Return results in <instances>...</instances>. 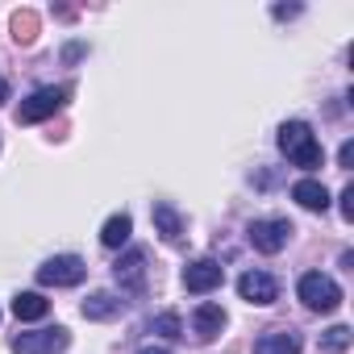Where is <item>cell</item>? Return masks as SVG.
<instances>
[{"mask_svg": "<svg viewBox=\"0 0 354 354\" xmlns=\"http://www.w3.org/2000/svg\"><path fill=\"white\" fill-rule=\"evenodd\" d=\"M138 354H171V350H162V346H146V350H138Z\"/></svg>", "mask_w": 354, "mask_h": 354, "instance_id": "24", "label": "cell"}, {"mask_svg": "<svg viewBox=\"0 0 354 354\" xmlns=\"http://www.w3.org/2000/svg\"><path fill=\"white\" fill-rule=\"evenodd\" d=\"M80 55H84V46H80V42H75V46H67V50H63V59H67V63H75V59H80Z\"/></svg>", "mask_w": 354, "mask_h": 354, "instance_id": "23", "label": "cell"}, {"mask_svg": "<svg viewBox=\"0 0 354 354\" xmlns=\"http://www.w3.org/2000/svg\"><path fill=\"white\" fill-rule=\"evenodd\" d=\"M50 313V300L42 292H17L13 296V317L17 321H42Z\"/></svg>", "mask_w": 354, "mask_h": 354, "instance_id": "14", "label": "cell"}, {"mask_svg": "<svg viewBox=\"0 0 354 354\" xmlns=\"http://www.w3.org/2000/svg\"><path fill=\"white\" fill-rule=\"evenodd\" d=\"M67 96H71V88H38L30 100H21L17 121H21V125H38V121H46V117H55V113L67 104Z\"/></svg>", "mask_w": 354, "mask_h": 354, "instance_id": "4", "label": "cell"}, {"mask_svg": "<svg viewBox=\"0 0 354 354\" xmlns=\"http://www.w3.org/2000/svg\"><path fill=\"white\" fill-rule=\"evenodd\" d=\"M337 162H342V171H350V167H354V142H342V150H337Z\"/></svg>", "mask_w": 354, "mask_h": 354, "instance_id": "21", "label": "cell"}, {"mask_svg": "<svg viewBox=\"0 0 354 354\" xmlns=\"http://www.w3.org/2000/svg\"><path fill=\"white\" fill-rule=\"evenodd\" d=\"M67 342H71V333H67L63 325H55V329H34V333L13 337V354H63Z\"/></svg>", "mask_w": 354, "mask_h": 354, "instance_id": "5", "label": "cell"}, {"mask_svg": "<svg viewBox=\"0 0 354 354\" xmlns=\"http://www.w3.org/2000/svg\"><path fill=\"white\" fill-rule=\"evenodd\" d=\"M121 313V300L113 296V292H92L88 300H84V317L88 321H113Z\"/></svg>", "mask_w": 354, "mask_h": 354, "instance_id": "15", "label": "cell"}, {"mask_svg": "<svg viewBox=\"0 0 354 354\" xmlns=\"http://www.w3.org/2000/svg\"><path fill=\"white\" fill-rule=\"evenodd\" d=\"M342 217L354 221V184H346V192H342Z\"/></svg>", "mask_w": 354, "mask_h": 354, "instance_id": "20", "label": "cell"}, {"mask_svg": "<svg viewBox=\"0 0 354 354\" xmlns=\"http://www.w3.org/2000/svg\"><path fill=\"white\" fill-rule=\"evenodd\" d=\"M221 329H225V308H221V304H201V308L192 313V333H196L201 342H213Z\"/></svg>", "mask_w": 354, "mask_h": 354, "instance_id": "11", "label": "cell"}, {"mask_svg": "<svg viewBox=\"0 0 354 354\" xmlns=\"http://www.w3.org/2000/svg\"><path fill=\"white\" fill-rule=\"evenodd\" d=\"M113 275H117L121 292H129V296H142V292H146V250H142V246H133L125 259H117Z\"/></svg>", "mask_w": 354, "mask_h": 354, "instance_id": "7", "label": "cell"}, {"mask_svg": "<svg viewBox=\"0 0 354 354\" xmlns=\"http://www.w3.org/2000/svg\"><path fill=\"white\" fill-rule=\"evenodd\" d=\"M238 296H242L246 304H275V300H279V283H275V275H267V271H246V275L238 279Z\"/></svg>", "mask_w": 354, "mask_h": 354, "instance_id": "9", "label": "cell"}, {"mask_svg": "<svg viewBox=\"0 0 354 354\" xmlns=\"http://www.w3.org/2000/svg\"><path fill=\"white\" fill-rule=\"evenodd\" d=\"M150 221H154V230L162 234V242H180V238H184V217H180V209L167 205V201H158V205L150 209Z\"/></svg>", "mask_w": 354, "mask_h": 354, "instance_id": "10", "label": "cell"}, {"mask_svg": "<svg viewBox=\"0 0 354 354\" xmlns=\"http://www.w3.org/2000/svg\"><path fill=\"white\" fill-rule=\"evenodd\" d=\"M350 342H354L350 325H333V329H325V333H321V354H346V350H350Z\"/></svg>", "mask_w": 354, "mask_h": 354, "instance_id": "17", "label": "cell"}, {"mask_svg": "<svg viewBox=\"0 0 354 354\" xmlns=\"http://www.w3.org/2000/svg\"><path fill=\"white\" fill-rule=\"evenodd\" d=\"M250 246L254 250H263V254H279L283 246H288V238H292V221H283V217H271V221H250Z\"/></svg>", "mask_w": 354, "mask_h": 354, "instance_id": "6", "label": "cell"}, {"mask_svg": "<svg viewBox=\"0 0 354 354\" xmlns=\"http://www.w3.org/2000/svg\"><path fill=\"white\" fill-rule=\"evenodd\" d=\"M292 201H296L300 209H308V213H325V209H329V192H325V184H317V180H300V184L292 188Z\"/></svg>", "mask_w": 354, "mask_h": 354, "instance_id": "13", "label": "cell"}, {"mask_svg": "<svg viewBox=\"0 0 354 354\" xmlns=\"http://www.w3.org/2000/svg\"><path fill=\"white\" fill-rule=\"evenodd\" d=\"M129 234H133V221H129V213H117V217H109V221H104V230H100V242H104L109 250H121V246L129 242Z\"/></svg>", "mask_w": 354, "mask_h": 354, "instance_id": "16", "label": "cell"}, {"mask_svg": "<svg viewBox=\"0 0 354 354\" xmlns=\"http://www.w3.org/2000/svg\"><path fill=\"white\" fill-rule=\"evenodd\" d=\"M221 279H225V267H221V263H213V259H196V263H188V267H184V288H188V292H196V296H205V292L221 288Z\"/></svg>", "mask_w": 354, "mask_h": 354, "instance_id": "8", "label": "cell"}, {"mask_svg": "<svg viewBox=\"0 0 354 354\" xmlns=\"http://www.w3.org/2000/svg\"><path fill=\"white\" fill-rule=\"evenodd\" d=\"M5 100H9V84H5V80H0V104H5Z\"/></svg>", "mask_w": 354, "mask_h": 354, "instance_id": "25", "label": "cell"}, {"mask_svg": "<svg viewBox=\"0 0 354 354\" xmlns=\"http://www.w3.org/2000/svg\"><path fill=\"white\" fill-rule=\"evenodd\" d=\"M296 292H300L304 308H313V313H333V308L342 304V288H337L329 275H321V271H308Z\"/></svg>", "mask_w": 354, "mask_h": 354, "instance_id": "3", "label": "cell"}, {"mask_svg": "<svg viewBox=\"0 0 354 354\" xmlns=\"http://www.w3.org/2000/svg\"><path fill=\"white\" fill-rule=\"evenodd\" d=\"M279 150L288 154V162H296V167H304V171H313V167H321V146H317V133L304 125V121H283L279 125Z\"/></svg>", "mask_w": 354, "mask_h": 354, "instance_id": "1", "label": "cell"}, {"mask_svg": "<svg viewBox=\"0 0 354 354\" xmlns=\"http://www.w3.org/2000/svg\"><path fill=\"white\" fill-rule=\"evenodd\" d=\"M300 13V5H275V17H296Z\"/></svg>", "mask_w": 354, "mask_h": 354, "instance_id": "22", "label": "cell"}, {"mask_svg": "<svg viewBox=\"0 0 354 354\" xmlns=\"http://www.w3.org/2000/svg\"><path fill=\"white\" fill-rule=\"evenodd\" d=\"M180 317L175 313H162V317H154V333H162V337H180Z\"/></svg>", "mask_w": 354, "mask_h": 354, "instance_id": "19", "label": "cell"}, {"mask_svg": "<svg viewBox=\"0 0 354 354\" xmlns=\"http://www.w3.org/2000/svg\"><path fill=\"white\" fill-rule=\"evenodd\" d=\"M254 354H300V337L292 329H267L254 342Z\"/></svg>", "mask_w": 354, "mask_h": 354, "instance_id": "12", "label": "cell"}, {"mask_svg": "<svg viewBox=\"0 0 354 354\" xmlns=\"http://www.w3.org/2000/svg\"><path fill=\"white\" fill-rule=\"evenodd\" d=\"M84 275H88V267H84L80 254H55L38 267L42 288H75V283H84Z\"/></svg>", "mask_w": 354, "mask_h": 354, "instance_id": "2", "label": "cell"}, {"mask_svg": "<svg viewBox=\"0 0 354 354\" xmlns=\"http://www.w3.org/2000/svg\"><path fill=\"white\" fill-rule=\"evenodd\" d=\"M13 38H17L21 46H30V42L38 38V13H30V9H21V13L13 17Z\"/></svg>", "mask_w": 354, "mask_h": 354, "instance_id": "18", "label": "cell"}]
</instances>
